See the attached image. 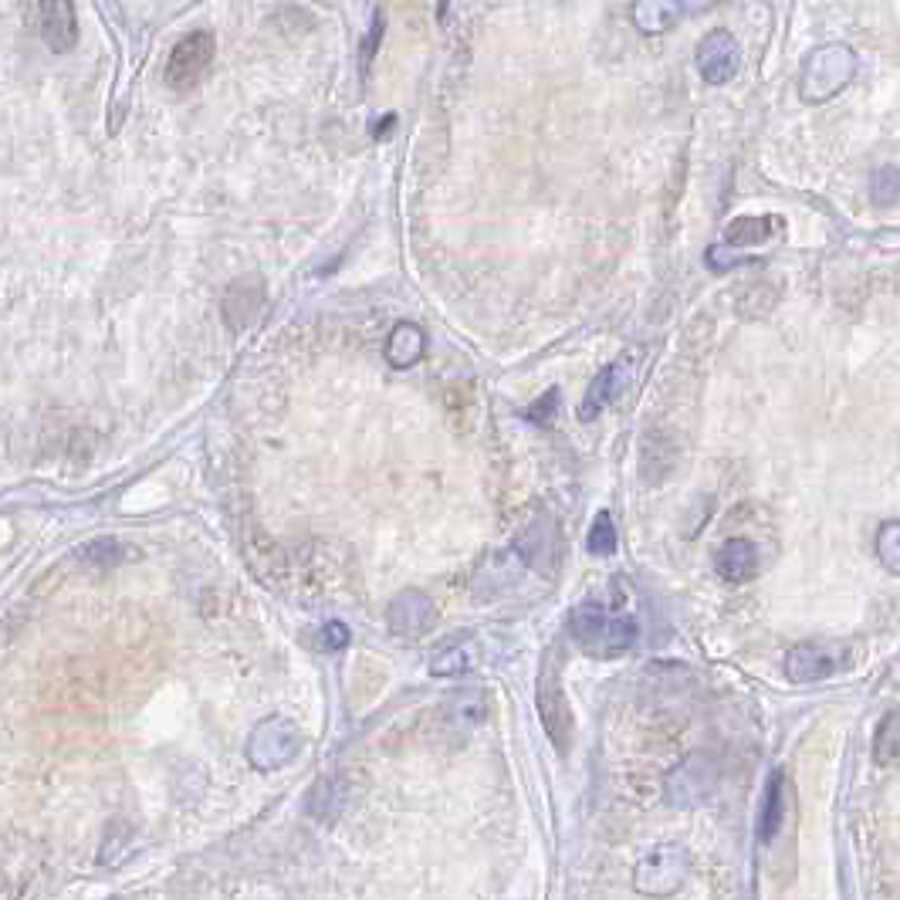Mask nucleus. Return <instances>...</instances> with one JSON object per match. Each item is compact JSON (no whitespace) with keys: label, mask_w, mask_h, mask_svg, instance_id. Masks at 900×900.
<instances>
[{"label":"nucleus","mask_w":900,"mask_h":900,"mask_svg":"<svg viewBox=\"0 0 900 900\" xmlns=\"http://www.w3.org/2000/svg\"><path fill=\"white\" fill-rule=\"evenodd\" d=\"M488 718V698L481 688H468L447 698V704H441L433 711V722H437V738H468L481 722Z\"/></svg>","instance_id":"6e6552de"},{"label":"nucleus","mask_w":900,"mask_h":900,"mask_svg":"<svg viewBox=\"0 0 900 900\" xmlns=\"http://www.w3.org/2000/svg\"><path fill=\"white\" fill-rule=\"evenodd\" d=\"M856 75V51L850 45H823L802 61L799 75V96L802 102H829L853 82Z\"/></svg>","instance_id":"f03ea898"},{"label":"nucleus","mask_w":900,"mask_h":900,"mask_svg":"<svg viewBox=\"0 0 900 900\" xmlns=\"http://www.w3.org/2000/svg\"><path fill=\"white\" fill-rule=\"evenodd\" d=\"M874 200L884 204V207L897 204V167L877 170V176H874Z\"/></svg>","instance_id":"cd10ccee"},{"label":"nucleus","mask_w":900,"mask_h":900,"mask_svg":"<svg viewBox=\"0 0 900 900\" xmlns=\"http://www.w3.org/2000/svg\"><path fill=\"white\" fill-rule=\"evenodd\" d=\"M555 410H558V390L552 386L548 393H542L529 410H525V420H532L539 427H548L555 420Z\"/></svg>","instance_id":"bb28decb"},{"label":"nucleus","mask_w":900,"mask_h":900,"mask_svg":"<svg viewBox=\"0 0 900 900\" xmlns=\"http://www.w3.org/2000/svg\"><path fill=\"white\" fill-rule=\"evenodd\" d=\"M715 8V0H677V11H680V21L685 17H698L704 11Z\"/></svg>","instance_id":"2f4dec72"},{"label":"nucleus","mask_w":900,"mask_h":900,"mask_svg":"<svg viewBox=\"0 0 900 900\" xmlns=\"http://www.w3.org/2000/svg\"><path fill=\"white\" fill-rule=\"evenodd\" d=\"M877 558L887 566L890 576L900 572V525L890 518L880 525V532H877Z\"/></svg>","instance_id":"b1692460"},{"label":"nucleus","mask_w":900,"mask_h":900,"mask_svg":"<svg viewBox=\"0 0 900 900\" xmlns=\"http://www.w3.org/2000/svg\"><path fill=\"white\" fill-rule=\"evenodd\" d=\"M349 640H353V633H349L346 624H325L322 627V646L325 650H343V646H349Z\"/></svg>","instance_id":"7c9ffc66"},{"label":"nucleus","mask_w":900,"mask_h":900,"mask_svg":"<svg viewBox=\"0 0 900 900\" xmlns=\"http://www.w3.org/2000/svg\"><path fill=\"white\" fill-rule=\"evenodd\" d=\"M393 126H396V115H383V119L377 122V130H372V136H377V139H383V136H386V133H390Z\"/></svg>","instance_id":"473e14b6"},{"label":"nucleus","mask_w":900,"mask_h":900,"mask_svg":"<svg viewBox=\"0 0 900 900\" xmlns=\"http://www.w3.org/2000/svg\"><path fill=\"white\" fill-rule=\"evenodd\" d=\"M213 54H217V45L210 30H190V35L173 45L167 58V85L176 91L194 88L207 75Z\"/></svg>","instance_id":"39448f33"},{"label":"nucleus","mask_w":900,"mask_h":900,"mask_svg":"<svg viewBox=\"0 0 900 900\" xmlns=\"http://www.w3.org/2000/svg\"><path fill=\"white\" fill-rule=\"evenodd\" d=\"M680 21L677 0H637L633 4V27L640 35H661Z\"/></svg>","instance_id":"aec40b11"},{"label":"nucleus","mask_w":900,"mask_h":900,"mask_svg":"<svg viewBox=\"0 0 900 900\" xmlns=\"http://www.w3.org/2000/svg\"><path fill=\"white\" fill-rule=\"evenodd\" d=\"M616 545H619V539H616V525H613L609 511H600V515L593 518V529H589L585 548H589V555H600V558H603V555H613Z\"/></svg>","instance_id":"5701e85b"},{"label":"nucleus","mask_w":900,"mask_h":900,"mask_svg":"<svg viewBox=\"0 0 900 900\" xmlns=\"http://www.w3.org/2000/svg\"><path fill=\"white\" fill-rule=\"evenodd\" d=\"M261 305H264V288L258 278H237L224 295V322L231 325V332H244L258 319Z\"/></svg>","instance_id":"2eb2a0df"},{"label":"nucleus","mask_w":900,"mask_h":900,"mask_svg":"<svg viewBox=\"0 0 900 900\" xmlns=\"http://www.w3.org/2000/svg\"><path fill=\"white\" fill-rule=\"evenodd\" d=\"M569 630L579 650L593 661H613L637 643V619L616 616L596 603H582L569 613Z\"/></svg>","instance_id":"f257e3e1"},{"label":"nucleus","mask_w":900,"mask_h":900,"mask_svg":"<svg viewBox=\"0 0 900 900\" xmlns=\"http://www.w3.org/2000/svg\"><path fill=\"white\" fill-rule=\"evenodd\" d=\"M471 670V654L464 646H451V650H441V654H433L430 661V674L433 677H460Z\"/></svg>","instance_id":"393cba45"},{"label":"nucleus","mask_w":900,"mask_h":900,"mask_svg":"<svg viewBox=\"0 0 900 900\" xmlns=\"http://www.w3.org/2000/svg\"><path fill=\"white\" fill-rule=\"evenodd\" d=\"M85 558H88V563H91V558H99L102 566H115L119 558H122V545H119V542H112V539L91 542V545L85 548Z\"/></svg>","instance_id":"c85d7f7f"},{"label":"nucleus","mask_w":900,"mask_h":900,"mask_svg":"<svg viewBox=\"0 0 900 900\" xmlns=\"http://www.w3.org/2000/svg\"><path fill=\"white\" fill-rule=\"evenodd\" d=\"M694 65L707 85H728L741 72V45L735 41L731 30L715 27L711 35L701 38L694 51Z\"/></svg>","instance_id":"0eeeda50"},{"label":"nucleus","mask_w":900,"mask_h":900,"mask_svg":"<svg viewBox=\"0 0 900 900\" xmlns=\"http://www.w3.org/2000/svg\"><path fill=\"white\" fill-rule=\"evenodd\" d=\"M715 569L722 579L728 582H749L759 576V548L749 539H728L718 555H715Z\"/></svg>","instance_id":"f3484780"},{"label":"nucleus","mask_w":900,"mask_h":900,"mask_svg":"<svg viewBox=\"0 0 900 900\" xmlns=\"http://www.w3.org/2000/svg\"><path fill=\"white\" fill-rule=\"evenodd\" d=\"M779 221L775 217H735L725 231V244L728 247H752V244H765Z\"/></svg>","instance_id":"412c9836"},{"label":"nucleus","mask_w":900,"mask_h":900,"mask_svg":"<svg viewBox=\"0 0 900 900\" xmlns=\"http://www.w3.org/2000/svg\"><path fill=\"white\" fill-rule=\"evenodd\" d=\"M427 353V335L417 322H396L386 343V362L393 369H410Z\"/></svg>","instance_id":"a211bd4d"},{"label":"nucleus","mask_w":900,"mask_h":900,"mask_svg":"<svg viewBox=\"0 0 900 900\" xmlns=\"http://www.w3.org/2000/svg\"><path fill=\"white\" fill-rule=\"evenodd\" d=\"M741 261H749V258L731 255V247H728V244H725V247H711V251H707V268H711V271H718V274L731 271V268H735V264H741Z\"/></svg>","instance_id":"c756f323"},{"label":"nucleus","mask_w":900,"mask_h":900,"mask_svg":"<svg viewBox=\"0 0 900 900\" xmlns=\"http://www.w3.org/2000/svg\"><path fill=\"white\" fill-rule=\"evenodd\" d=\"M637 380V362L633 359H616L609 362L600 377L589 383L585 390V399H582V407H579V417L582 420H596L606 407H613V403L624 396Z\"/></svg>","instance_id":"9d476101"},{"label":"nucleus","mask_w":900,"mask_h":900,"mask_svg":"<svg viewBox=\"0 0 900 900\" xmlns=\"http://www.w3.org/2000/svg\"><path fill=\"white\" fill-rule=\"evenodd\" d=\"M715 789V768L707 765V759H688L667 779V796L674 805H698L707 799V792Z\"/></svg>","instance_id":"ddd939ff"},{"label":"nucleus","mask_w":900,"mask_h":900,"mask_svg":"<svg viewBox=\"0 0 900 900\" xmlns=\"http://www.w3.org/2000/svg\"><path fill=\"white\" fill-rule=\"evenodd\" d=\"M786 819V772L775 768L772 779L765 786V799H762V816H759V840L772 843L782 829Z\"/></svg>","instance_id":"6ab92c4d"},{"label":"nucleus","mask_w":900,"mask_h":900,"mask_svg":"<svg viewBox=\"0 0 900 900\" xmlns=\"http://www.w3.org/2000/svg\"><path fill=\"white\" fill-rule=\"evenodd\" d=\"M685 877H688V853L680 847H657V850H650L646 856H640L633 884H637L640 893L667 897L685 884Z\"/></svg>","instance_id":"423d86ee"},{"label":"nucleus","mask_w":900,"mask_h":900,"mask_svg":"<svg viewBox=\"0 0 900 900\" xmlns=\"http://www.w3.org/2000/svg\"><path fill=\"white\" fill-rule=\"evenodd\" d=\"M356 802V786L349 782V775H325V779L308 796V813L319 823H338Z\"/></svg>","instance_id":"f8f14e48"},{"label":"nucleus","mask_w":900,"mask_h":900,"mask_svg":"<svg viewBox=\"0 0 900 900\" xmlns=\"http://www.w3.org/2000/svg\"><path fill=\"white\" fill-rule=\"evenodd\" d=\"M515 552H518V558L529 569H535V572H552L555 569V563H558V539H555V529L552 525L545 521V518H539V521H532L529 529H525L518 539H515Z\"/></svg>","instance_id":"4468645a"},{"label":"nucleus","mask_w":900,"mask_h":900,"mask_svg":"<svg viewBox=\"0 0 900 900\" xmlns=\"http://www.w3.org/2000/svg\"><path fill=\"white\" fill-rule=\"evenodd\" d=\"M535 701H539V715H542L548 738L555 741V749L566 755L569 741H572V715H569V701L563 691V654H558V646L545 650Z\"/></svg>","instance_id":"7ed1b4c3"},{"label":"nucleus","mask_w":900,"mask_h":900,"mask_svg":"<svg viewBox=\"0 0 900 900\" xmlns=\"http://www.w3.org/2000/svg\"><path fill=\"white\" fill-rule=\"evenodd\" d=\"M383 30H386V21H383V14L377 11V14H372V21H369V30H366L362 45H359V65H362V75L372 69V61H377V54H380Z\"/></svg>","instance_id":"a878e982"},{"label":"nucleus","mask_w":900,"mask_h":900,"mask_svg":"<svg viewBox=\"0 0 900 900\" xmlns=\"http://www.w3.org/2000/svg\"><path fill=\"white\" fill-rule=\"evenodd\" d=\"M874 755H877V765H884V768H893L897 765V755H900V718L890 715L880 722V728H877V744H874Z\"/></svg>","instance_id":"4be33fe9"},{"label":"nucleus","mask_w":900,"mask_h":900,"mask_svg":"<svg viewBox=\"0 0 900 900\" xmlns=\"http://www.w3.org/2000/svg\"><path fill=\"white\" fill-rule=\"evenodd\" d=\"M38 27L48 51L69 54L78 45V14L75 0H38Z\"/></svg>","instance_id":"9b49d317"},{"label":"nucleus","mask_w":900,"mask_h":900,"mask_svg":"<svg viewBox=\"0 0 900 900\" xmlns=\"http://www.w3.org/2000/svg\"><path fill=\"white\" fill-rule=\"evenodd\" d=\"M836 667H840V661H836L833 650L823 643H799L789 650V661H786V674L796 685H813V680L829 677Z\"/></svg>","instance_id":"dca6fc26"},{"label":"nucleus","mask_w":900,"mask_h":900,"mask_svg":"<svg viewBox=\"0 0 900 900\" xmlns=\"http://www.w3.org/2000/svg\"><path fill=\"white\" fill-rule=\"evenodd\" d=\"M437 624V606L420 589H403L386 609V627L393 637H423Z\"/></svg>","instance_id":"1a4fd4ad"},{"label":"nucleus","mask_w":900,"mask_h":900,"mask_svg":"<svg viewBox=\"0 0 900 900\" xmlns=\"http://www.w3.org/2000/svg\"><path fill=\"white\" fill-rule=\"evenodd\" d=\"M305 749V731L292 718H264L247 741V762L261 772H274L282 765H292Z\"/></svg>","instance_id":"20e7f679"}]
</instances>
